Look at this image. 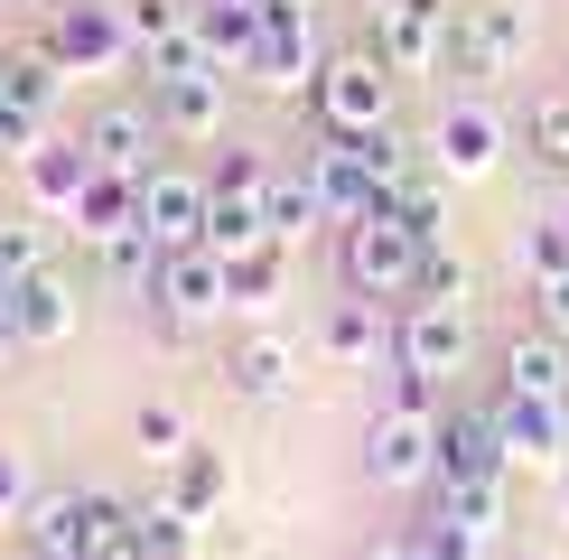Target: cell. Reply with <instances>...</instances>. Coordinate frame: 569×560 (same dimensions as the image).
Wrapping results in <instances>:
<instances>
[{"instance_id":"1","label":"cell","mask_w":569,"mask_h":560,"mask_svg":"<svg viewBox=\"0 0 569 560\" xmlns=\"http://www.w3.org/2000/svg\"><path fill=\"white\" fill-rule=\"evenodd\" d=\"M337 262H346V290H355V299H383V309H401V299L420 290L430 233H411V224L392 216V206H373V216H355V224H346Z\"/></svg>"},{"instance_id":"2","label":"cell","mask_w":569,"mask_h":560,"mask_svg":"<svg viewBox=\"0 0 569 560\" xmlns=\"http://www.w3.org/2000/svg\"><path fill=\"white\" fill-rule=\"evenodd\" d=\"M392 66H383V47H337V57L318 66V84H308V112H318V131H346V140H365V131H383L392 122Z\"/></svg>"},{"instance_id":"3","label":"cell","mask_w":569,"mask_h":560,"mask_svg":"<svg viewBox=\"0 0 569 560\" xmlns=\"http://www.w3.org/2000/svg\"><path fill=\"white\" fill-rule=\"evenodd\" d=\"M523 47H532V10L523 0H467V10L448 19V76L495 84V76L523 66Z\"/></svg>"},{"instance_id":"4","label":"cell","mask_w":569,"mask_h":560,"mask_svg":"<svg viewBox=\"0 0 569 560\" xmlns=\"http://www.w3.org/2000/svg\"><path fill=\"white\" fill-rule=\"evenodd\" d=\"M439 420L448 411H411V402H383L365 430V477L383 486V496H411V486L439 477Z\"/></svg>"},{"instance_id":"5","label":"cell","mask_w":569,"mask_h":560,"mask_svg":"<svg viewBox=\"0 0 569 560\" xmlns=\"http://www.w3.org/2000/svg\"><path fill=\"white\" fill-rule=\"evenodd\" d=\"M47 57H57L66 76H122V66H140L131 10L122 0H66L57 29H47Z\"/></svg>"},{"instance_id":"6","label":"cell","mask_w":569,"mask_h":560,"mask_svg":"<svg viewBox=\"0 0 569 560\" xmlns=\"http://www.w3.org/2000/svg\"><path fill=\"white\" fill-rule=\"evenodd\" d=\"M150 309L178 327H216L233 309V271H224V252H206V243H187V252H159V280H150Z\"/></svg>"},{"instance_id":"7","label":"cell","mask_w":569,"mask_h":560,"mask_svg":"<svg viewBox=\"0 0 569 560\" xmlns=\"http://www.w3.org/2000/svg\"><path fill=\"white\" fill-rule=\"evenodd\" d=\"M392 364L411 373H467V309L458 299H401L392 309Z\"/></svg>"},{"instance_id":"8","label":"cell","mask_w":569,"mask_h":560,"mask_svg":"<svg viewBox=\"0 0 569 560\" xmlns=\"http://www.w3.org/2000/svg\"><path fill=\"white\" fill-rule=\"evenodd\" d=\"M206 206H216V187H206L197 169H178V159H159V169L140 178V233H150L159 252L206 243Z\"/></svg>"},{"instance_id":"9","label":"cell","mask_w":569,"mask_h":560,"mask_svg":"<svg viewBox=\"0 0 569 560\" xmlns=\"http://www.w3.org/2000/svg\"><path fill=\"white\" fill-rule=\"evenodd\" d=\"M448 19H458V0H383V10H373L383 66L392 76H430V66H448Z\"/></svg>"},{"instance_id":"10","label":"cell","mask_w":569,"mask_h":560,"mask_svg":"<svg viewBox=\"0 0 569 560\" xmlns=\"http://www.w3.org/2000/svg\"><path fill=\"white\" fill-rule=\"evenodd\" d=\"M308 187H318L327 224H355V216L383 206V178H373L365 140H346V131H318V150H308Z\"/></svg>"},{"instance_id":"11","label":"cell","mask_w":569,"mask_h":560,"mask_svg":"<svg viewBox=\"0 0 569 560\" xmlns=\"http://www.w3.org/2000/svg\"><path fill=\"white\" fill-rule=\"evenodd\" d=\"M318 66L327 57L308 47V10H271L262 38H252V57H243V76H252V93H308Z\"/></svg>"},{"instance_id":"12","label":"cell","mask_w":569,"mask_h":560,"mask_svg":"<svg viewBox=\"0 0 569 560\" xmlns=\"http://www.w3.org/2000/svg\"><path fill=\"white\" fill-rule=\"evenodd\" d=\"M495 430H505V458L513 467H551V477H560V467H569V411L560 402H532V392H495Z\"/></svg>"},{"instance_id":"13","label":"cell","mask_w":569,"mask_h":560,"mask_svg":"<svg viewBox=\"0 0 569 560\" xmlns=\"http://www.w3.org/2000/svg\"><path fill=\"white\" fill-rule=\"evenodd\" d=\"M159 112L150 103H103L84 122V150H93V169H112V178H150L159 169Z\"/></svg>"},{"instance_id":"14","label":"cell","mask_w":569,"mask_h":560,"mask_svg":"<svg viewBox=\"0 0 569 560\" xmlns=\"http://www.w3.org/2000/svg\"><path fill=\"white\" fill-rule=\"evenodd\" d=\"M420 150H430V169H439V178H486L495 159H505V122H495L486 103H448Z\"/></svg>"},{"instance_id":"15","label":"cell","mask_w":569,"mask_h":560,"mask_svg":"<svg viewBox=\"0 0 569 560\" xmlns=\"http://www.w3.org/2000/svg\"><path fill=\"white\" fill-rule=\"evenodd\" d=\"M150 112L169 140H216L224 131V66H206V76H150Z\"/></svg>"},{"instance_id":"16","label":"cell","mask_w":569,"mask_h":560,"mask_svg":"<svg viewBox=\"0 0 569 560\" xmlns=\"http://www.w3.org/2000/svg\"><path fill=\"white\" fill-rule=\"evenodd\" d=\"M76 280H66V271H29V280H10V327H19V346H66V337H76Z\"/></svg>"},{"instance_id":"17","label":"cell","mask_w":569,"mask_h":560,"mask_svg":"<svg viewBox=\"0 0 569 560\" xmlns=\"http://www.w3.org/2000/svg\"><path fill=\"white\" fill-rule=\"evenodd\" d=\"M19 169H29V197L47 206V216H66V206H76L84 187H93V150H84V131H76V140H57V131H47L38 150L19 159Z\"/></svg>"},{"instance_id":"18","label":"cell","mask_w":569,"mask_h":560,"mask_svg":"<svg viewBox=\"0 0 569 560\" xmlns=\"http://www.w3.org/2000/svg\"><path fill=\"white\" fill-rule=\"evenodd\" d=\"M505 430H495V411H448L439 420V477H505Z\"/></svg>"},{"instance_id":"19","label":"cell","mask_w":569,"mask_h":560,"mask_svg":"<svg viewBox=\"0 0 569 560\" xmlns=\"http://www.w3.org/2000/svg\"><path fill=\"white\" fill-rule=\"evenodd\" d=\"M66 224H76V243H93V252H103L112 233H131V224H140V178L93 169V187H84L76 206H66Z\"/></svg>"},{"instance_id":"20","label":"cell","mask_w":569,"mask_h":560,"mask_svg":"<svg viewBox=\"0 0 569 560\" xmlns=\"http://www.w3.org/2000/svg\"><path fill=\"white\" fill-rule=\"evenodd\" d=\"M505 392H532V402H569V337L532 327V337L505 346Z\"/></svg>"},{"instance_id":"21","label":"cell","mask_w":569,"mask_h":560,"mask_svg":"<svg viewBox=\"0 0 569 560\" xmlns=\"http://www.w3.org/2000/svg\"><path fill=\"white\" fill-rule=\"evenodd\" d=\"M318 346H327V364H373V356H392V318H383V299H337L318 327Z\"/></svg>"},{"instance_id":"22","label":"cell","mask_w":569,"mask_h":560,"mask_svg":"<svg viewBox=\"0 0 569 560\" xmlns=\"http://www.w3.org/2000/svg\"><path fill=\"white\" fill-rule=\"evenodd\" d=\"M224 383L243 392V402H280V392L299 383V346H290V337H243V346L224 356Z\"/></svg>"},{"instance_id":"23","label":"cell","mask_w":569,"mask_h":560,"mask_svg":"<svg viewBox=\"0 0 569 560\" xmlns=\"http://www.w3.org/2000/svg\"><path fill=\"white\" fill-rule=\"evenodd\" d=\"M224 496H233V458H224V449H206V439H187V449L169 458V504L206 523V513H216Z\"/></svg>"},{"instance_id":"24","label":"cell","mask_w":569,"mask_h":560,"mask_svg":"<svg viewBox=\"0 0 569 560\" xmlns=\"http://www.w3.org/2000/svg\"><path fill=\"white\" fill-rule=\"evenodd\" d=\"M262 19H271V0H197V29H206V47H216L224 76H243V57H252V38H262Z\"/></svg>"},{"instance_id":"25","label":"cell","mask_w":569,"mask_h":560,"mask_svg":"<svg viewBox=\"0 0 569 560\" xmlns=\"http://www.w3.org/2000/svg\"><path fill=\"white\" fill-rule=\"evenodd\" d=\"M0 93H10L19 112H38V122H47V112H57V93H66V66L47 57V47H19V57H0Z\"/></svg>"},{"instance_id":"26","label":"cell","mask_w":569,"mask_h":560,"mask_svg":"<svg viewBox=\"0 0 569 560\" xmlns=\"http://www.w3.org/2000/svg\"><path fill=\"white\" fill-rule=\"evenodd\" d=\"M233 309H271L280 299V280H290V243H252V252H233Z\"/></svg>"},{"instance_id":"27","label":"cell","mask_w":569,"mask_h":560,"mask_svg":"<svg viewBox=\"0 0 569 560\" xmlns=\"http://www.w3.org/2000/svg\"><path fill=\"white\" fill-rule=\"evenodd\" d=\"M262 224H271V243H299L308 224H327V206H318V187H308V169H299V178H271Z\"/></svg>"},{"instance_id":"28","label":"cell","mask_w":569,"mask_h":560,"mask_svg":"<svg viewBox=\"0 0 569 560\" xmlns=\"http://www.w3.org/2000/svg\"><path fill=\"white\" fill-rule=\"evenodd\" d=\"M29 551H84V486L76 496H29Z\"/></svg>"},{"instance_id":"29","label":"cell","mask_w":569,"mask_h":560,"mask_svg":"<svg viewBox=\"0 0 569 560\" xmlns=\"http://www.w3.org/2000/svg\"><path fill=\"white\" fill-rule=\"evenodd\" d=\"M140 560H197V513H178L169 496L140 504Z\"/></svg>"},{"instance_id":"30","label":"cell","mask_w":569,"mask_h":560,"mask_svg":"<svg viewBox=\"0 0 569 560\" xmlns=\"http://www.w3.org/2000/svg\"><path fill=\"white\" fill-rule=\"evenodd\" d=\"M523 280L541 290V280H569V216H541L523 233Z\"/></svg>"},{"instance_id":"31","label":"cell","mask_w":569,"mask_h":560,"mask_svg":"<svg viewBox=\"0 0 569 560\" xmlns=\"http://www.w3.org/2000/svg\"><path fill=\"white\" fill-rule=\"evenodd\" d=\"M271 178H280V169H271L262 150H224L206 187H216V197H243V206H262V197H271Z\"/></svg>"},{"instance_id":"32","label":"cell","mask_w":569,"mask_h":560,"mask_svg":"<svg viewBox=\"0 0 569 560\" xmlns=\"http://www.w3.org/2000/svg\"><path fill=\"white\" fill-rule=\"evenodd\" d=\"M131 439H140V449H150L159 467H169V458H178V449H187V439H197V430H187V411H178V402H140Z\"/></svg>"},{"instance_id":"33","label":"cell","mask_w":569,"mask_h":560,"mask_svg":"<svg viewBox=\"0 0 569 560\" xmlns=\"http://www.w3.org/2000/svg\"><path fill=\"white\" fill-rule=\"evenodd\" d=\"M523 140H532V159L569 169V93H541V103H532V122H523Z\"/></svg>"},{"instance_id":"34","label":"cell","mask_w":569,"mask_h":560,"mask_svg":"<svg viewBox=\"0 0 569 560\" xmlns=\"http://www.w3.org/2000/svg\"><path fill=\"white\" fill-rule=\"evenodd\" d=\"M38 262H47V233L19 224V216H0V299H10V280H29Z\"/></svg>"},{"instance_id":"35","label":"cell","mask_w":569,"mask_h":560,"mask_svg":"<svg viewBox=\"0 0 569 560\" xmlns=\"http://www.w3.org/2000/svg\"><path fill=\"white\" fill-rule=\"evenodd\" d=\"M420 542H430V560H486L495 532H486V523H458V513H430V523H420Z\"/></svg>"},{"instance_id":"36","label":"cell","mask_w":569,"mask_h":560,"mask_svg":"<svg viewBox=\"0 0 569 560\" xmlns=\"http://www.w3.org/2000/svg\"><path fill=\"white\" fill-rule=\"evenodd\" d=\"M411 299H458V309H467V262H458L448 243H430V262H420V290H411Z\"/></svg>"},{"instance_id":"37","label":"cell","mask_w":569,"mask_h":560,"mask_svg":"<svg viewBox=\"0 0 569 560\" xmlns=\"http://www.w3.org/2000/svg\"><path fill=\"white\" fill-rule=\"evenodd\" d=\"M532 299H541V327H551V337H569V280H541Z\"/></svg>"},{"instance_id":"38","label":"cell","mask_w":569,"mask_h":560,"mask_svg":"<svg viewBox=\"0 0 569 560\" xmlns=\"http://www.w3.org/2000/svg\"><path fill=\"white\" fill-rule=\"evenodd\" d=\"M19 504H29V467L0 449V513H19Z\"/></svg>"},{"instance_id":"39","label":"cell","mask_w":569,"mask_h":560,"mask_svg":"<svg viewBox=\"0 0 569 560\" xmlns=\"http://www.w3.org/2000/svg\"><path fill=\"white\" fill-rule=\"evenodd\" d=\"M365 560H430V542L420 532H392V542H365Z\"/></svg>"},{"instance_id":"40","label":"cell","mask_w":569,"mask_h":560,"mask_svg":"<svg viewBox=\"0 0 569 560\" xmlns=\"http://www.w3.org/2000/svg\"><path fill=\"white\" fill-rule=\"evenodd\" d=\"M19 356V327H10V299H0V364Z\"/></svg>"},{"instance_id":"41","label":"cell","mask_w":569,"mask_h":560,"mask_svg":"<svg viewBox=\"0 0 569 560\" xmlns=\"http://www.w3.org/2000/svg\"><path fill=\"white\" fill-rule=\"evenodd\" d=\"M495 560H551V551H495Z\"/></svg>"},{"instance_id":"42","label":"cell","mask_w":569,"mask_h":560,"mask_svg":"<svg viewBox=\"0 0 569 560\" xmlns=\"http://www.w3.org/2000/svg\"><path fill=\"white\" fill-rule=\"evenodd\" d=\"M560 523H569V467H560Z\"/></svg>"},{"instance_id":"43","label":"cell","mask_w":569,"mask_h":560,"mask_svg":"<svg viewBox=\"0 0 569 560\" xmlns=\"http://www.w3.org/2000/svg\"><path fill=\"white\" fill-rule=\"evenodd\" d=\"M29 560H84V551H29Z\"/></svg>"},{"instance_id":"44","label":"cell","mask_w":569,"mask_h":560,"mask_svg":"<svg viewBox=\"0 0 569 560\" xmlns=\"http://www.w3.org/2000/svg\"><path fill=\"white\" fill-rule=\"evenodd\" d=\"M271 10H318V0H271Z\"/></svg>"},{"instance_id":"45","label":"cell","mask_w":569,"mask_h":560,"mask_svg":"<svg viewBox=\"0 0 569 560\" xmlns=\"http://www.w3.org/2000/svg\"><path fill=\"white\" fill-rule=\"evenodd\" d=\"M373 10H383V0H373Z\"/></svg>"}]
</instances>
